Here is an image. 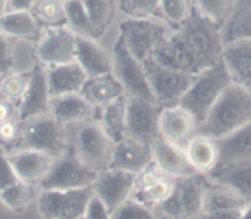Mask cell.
<instances>
[{
    "mask_svg": "<svg viewBox=\"0 0 251 219\" xmlns=\"http://www.w3.org/2000/svg\"><path fill=\"white\" fill-rule=\"evenodd\" d=\"M251 121V93L231 83L214 102L196 134L221 139Z\"/></svg>",
    "mask_w": 251,
    "mask_h": 219,
    "instance_id": "1",
    "label": "cell"
},
{
    "mask_svg": "<svg viewBox=\"0 0 251 219\" xmlns=\"http://www.w3.org/2000/svg\"><path fill=\"white\" fill-rule=\"evenodd\" d=\"M175 33L195 59L200 72L222 61L226 45L222 27L196 10H191Z\"/></svg>",
    "mask_w": 251,
    "mask_h": 219,
    "instance_id": "2",
    "label": "cell"
},
{
    "mask_svg": "<svg viewBox=\"0 0 251 219\" xmlns=\"http://www.w3.org/2000/svg\"><path fill=\"white\" fill-rule=\"evenodd\" d=\"M231 83L230 74L222 59L195 75L194 81L181 98L180 106L187 110L195 117L197 124H200Z\"/></svg>",
    "mask_w": 251,
    "mask_h": 219,
    "instance_id": "3",
    "label": "cell"
},
{
    "mask_svg": "<svg viewBox=\"0 0 251 219\" xmlns=\"http://www.w3.org/2000/svg\"><path fill=\"white\" fill-rule=\"evenodd\" d=\"M207 184L208 180L202 174L174 179L171 195L154 211L165 219H201Z\"/></svg>",
    "mask_w": 251,
    "mask_h": 219,
    "instance_id": "4",
    "label": "cell"
},
{
    "mask_svg": "<svg viewBox=\"0 0 251 219\" xmlns=\"http://www.w3.org/2000/svg\"><path fill=\"white\" fill-rule=\"evenodd\" d=\"M15 149H33L58 158L67 150L66 129L50 112L33 117L21 122Z\"/></svg>",
    "mask_w": 251,
    "mask_h": 219,
    "instance_id": "5",
    "label": "cell"
},
{
    "mask_svg": "<svg viewBox=\"0 0 251 219\" xmlns=\"http://www.w3.org/2000/svg\"><path fill=\"white\" fill-rule=\"evenodd\" d=\"M99 172L84 165L73 149H67L55 158L52 168L40 182L41 190H78L91 187L95 184Z\"/></svg>",
    "mask_w": 251,
    "mask_h": 219,
    "instance_id": "6",
    "label": "cell"
},
{
    "mask_svg": "<svg viewBox=\"0 0 251 219\" xmlns=\"http://www.w3.org/2000/svg\"><path fill=\"white\" fill-rule=\"evenodd\" d=\"M93 186L78 190H41L37 209L43 219H80L93 197Z\"/></svg>",
    "mask_w": 251,
    "mask_h": 219,
    "instance_id": "7",
    "label": "cell"
},
{
    "mask_svg": "<svg viewBox=\"0 0 251 219\" xmlns=\"http://www.w3.org/2000/svg\"><path fill=\"white\" fill-rule=\"evenodd\" d=\"M115 146L99 122H83L75 134L73 151L84 165L101 172L108 169Z\"/></svg>",
    "mask_w": 251,
    "mask_h": 219,
    "instance_id": "8",
    "label": "cell"
},
{
    "mask_svg": "<svg viewBox=\"0 0 251 219\" xmlns=\"http://www.w3.org/2000/svg\"><path fill=\"white\" fill-rule=\"evenodd\" d=\"M154 100L160 107L180 105L181 98L194 81V74L165 68L151 58L143 62Z\"/></svg>",
    "mask_w": 251,
    "mask_h": 219,
    "instance_id": "9",
    "label": "cell"
},
{
    "mask_svg": "<svg viewBox=\"0 0 251 219\" xmlns=\"http://www.w3.org/2000/svg\"><path fill=\"white\" fill-rule=\"evenodd\" d=\"M112 59L113 74L122 84L126 95L155 101L143 63L129 52L121 36H118L113 46Z\"/></svg>",
    "mask_w": 251,
    "mask_h": 219,
    "instance_id": "10",
    "label": "cell"
},
{
    "mask_svg": "<svg viewBox=\"0 0 251 219\" xmlns=\"http://www.w3.org/2000/svg\"><path fill=\"white\" fill-rule=\"evenodd\" d=\"M129 52L139 62H146L168 37L164 26L148 19H129L120 24V35Z\"/></svg>",
    "mask_w": 251,
    "mask_h": 219,
    "instance_id": "11",
    "label": "cell"
},
{
    "mask_svg": "<svg viewBox=\"0 0 251 219\" xmlns=\"http://www.w3.org/2000/svg\"><path fill=\"white\" fill-rule=\"evenodd\" d=\"M161 108L155 101L127 96V137L151 146L161 138L159 132Z\"/></svg>",
    "mask_w": 251,
    "mask_h": 219,
    "instance_id": "12",
    "label": "cell"
},
{
    "mask_svg": "<svg viewBox=\"0 0 251 219\" xmlns=\"http://www.w3.org/2000/svg\"><path fill=\"white\" fill-rule=\"evenodd\" d=\"M76 33L69 26L46 27L38 38L36 54L43 66L53 67L75 62Z\"/></svg>",
    "mask_w": 251,
    "mask_h": 219,
    "instance_id": "13",
    "label": "cell"
},
{
    "mask_svg": "<svg viewBox=\"0 0 251 219\" xmlns=\"http://www.w3.org/2000/svg\"><path fill=\"white\" fill-rule=\"evenodd\" d=\"M136 174L117 169H106L99 172L93 191L112 214L121 204L131 197Z\"/></svg>",
    "mask_w": 251,
    "mask_h": 219,
    "instance_id": "14",
    "label": "cell"
},
{
    "mask_svg": "<svg viewBox=\"0 0 251 219\" xmlns=\"http://www.w3.org/2000/svg\"><path fill=\"white\" fill-rule=\"evenodd\" d=\"M174 189V179L159 171L158 168L149 165L148 168L136 175L131 198L149 208H155L170 196Z\"/></svg>",
    "mask_w": 251,
    "mask_h": 219,
    "instance_id": "15",
    "label": "cell"
},
{
    "mask_svg": "<svg viewBox=\"0 0 251 219\" xmlns=\"http://www.w3.org/2000/svg\"><path fill=\"white\" fill-rule=\"evenodd\" d=\"M50 95L47 84V69L36 64L30 69V79L23 100L18 105L20 122L50 112Z\"/></svg>",
    "mask_w": 251,
    "mask_h": 219,
    "instance_id": "16",
    "label": "cell"
},
{
    "mask_svg": "<svg viewBox=\"0 0 251 219\" xmlns=\"http://www.w3.org/2000/svg\"><path fill=\"white\" fill-rule=\"evenodd\" d=\"M197 126L195 117L180 105L161 108L159 132L161 138L170 143L183 148L196 134Z\"/></svg>",
    "mask_w": 251,
    "mask_h": 219,
    "instance_id": "17",
    "label": "cell"
},
{
    "mask_svg": "<svg viewBox=\"0 0 251 219\" xmlns=\"http://www.w3.org/2000/svg\"><path fill=\"white\" fill-rule=\"evenodd\" d=\"M6 154L19 179L31 186L40 185L55 160L53 156L33 149H15Z\"/></svg>",
    "mask_w": 251,
    "mask_h": 219,
    "instance_id": "18",
    "label": "cell"
},
{
    "mask_svg": "<svg viewBox=\"0 0 251 219\" xmlns=\"http://www.w3.org/2000/svg\"><path fill=\"white\" fill-rule=\"evenodd\" d=\"M153 164V153L151 144L126 137L116 143L112 159L108 169L125 170L132 174H139Z\"/></svg>",
    "mask_w": 251,
    "mask_h": 219,
    "instance_id": "19",
    "label": "cell"
},
{
    "mask_svg": "<svg viewBox=\"0 0 251 219\" xmlns=\"http://www.w3.org/2000/svg\"><path fill=\"white\" fill-rule=\"evenodd\" d=\"M206 177L213 184L230 189L246 204L251 203V160L218 164Z\"/></svg>",
    "mask_w": 251,
    "mask_h": 219,
    "instance_id": "20",
    "label": "cell"
},
{
    "mask_svg": "<svg viewBox=\"0 0 251 219\" xmlns=\"http://www.w3.org/2000/svg\"><path fill=\"white\" fill-rule=\"evenodd\" d=\"M153 163L159 171L171 179L199 174L186 156L185 150L176 144L159 138L151 143Z\"/></svg>",
    "mask_w": 251,
    "mask_h": 219,
    "instance_id": "21",
    "label": "cell"
},
{
    "mask_svg": "<svg viewBox=\"0 0 251 219\" xmlns=\"http://www.w3.org/2000/svg\"><path fill=\"white\" fill-rule=\"evenodd\" d=\"M223 59L231 81L251 93V38H239L224 45Z\"/></svg>",
    "mask_w": 251,
    "mask_h": 219,
    "instance_id": "22",
    "label": "cell"
},
{
    "mask_svg": "<svg viewBox=\"0 0 251 219\" xmlns=\"http://www.w3.org/2000/svg\"><path fill=\"white\" fill-rule=\"evenodd\" d=\"M75 62L88 78L113 73L112 57L96 42L95 38L76 35Z\"/></svg>",
    "mask_w": 251,
    "mask_h": 219,
    "instance_id": "23",
    "label": "cell"
},
{
    "mask_svg": "<svg viewBox=\"0 0 251 219\" xmlns=\"http://www.w3.org/2000/svg\"><path fill=\"white\" fill-rule=\"evenodd\" d=\"M151 58L155 63L160 64L165 68L194 74V75L200 73L196 62L192 58L190 52L186 49L185 46L182 45L180 38L176 36V33H174L173 36H168L156 47Z\"/></svg>",
    "mask_w": 251,
    "mask_h": 219,
    "instance_id": "24",
    "label": "cell"
},
{
    "mask_svg": "<svg viewBox=\"0 0 251 219\" xmlns=\"http://www.w3.org/2000/svg\"><path fill=\"white\" fill-rule=\"evenodd\" d=\"M47 84L50 98L80 94L88 75L76 62L47 67Z\"/></svg>",
    "mask_w": 251,
    "mask_h": 219,
    "instance_id": "25",
    "label": "cell"
},
{
    "mask_svg": "<svg viewBox=\"0 0 251 219\" xmlns=\"http://www.w3.org/2000/svg\"><path fill=\"white\" fill-rule=\"evenodd\" d=\"M94 108L81 94L57 96L50 102V114L64 127L85 122L93 115Z\"/></svg>",
    "mask_w": 251,
    "mask_h": 219,
    "instance_id": "26",
    "label": "cell"
},
{
    "mask_svg": "<svg viewBox=\"0 0 251 219\" xmlns=\"http://www.w3.org/2000/svg\"><path fill=\"white\" fill-rule=\"evenodd\" d=\"M80 94L94 107H103L116 98L126 95V91L117 76L113 73H108L86 79Z\"/></svg>",
    "mask_w": 251,
    "mask_h": 219,
    "instance_id": "27",
    "label": "cell"
},
{
    "mask_svg": "<svg viewBox=\"0 0 251 219\" xmlns=\"http://www.w3.org/2000/svg\"><path fill=\"white\" fill-rule=\"evenodd\" d=\"M191 167L199 174L208 175L219 161L218 146L216 139L202 134H195L183 146Z\"/></svg>",
    "mask_w": 251,
    "mask_h": 219,
    "instance_id": "28",
    "label": "cell"
},
{
    "mask_svg": "<svg viewBox=\"0 0 251 219\" xmlns=\"http://www.w3.org/2000/svg\"><path fill=\"white\" fill-rule=\"evenodd\" d=\"M216 143L219 153L218 164L251 160V121L229 136L217 139Z\"/></svg>",
    "mask_w": 251,
    "mask_h": 219,
    "instance_id": "29",
    "label": "cell"
},
{
    "mask_svg": "<svg viewBox=\"0 0 251 219\" xmlns=\"http://www.w3.org/2000/svg\"><path fill=\"white\" fill-rule=\"evenodd\" d=\"M99 124L113 143H118L127 137V95L116 98L101 107Z\"/></svg>",
    "mask_w": 251,
    "mask_h": 219,
    "instance_id": "30",
    "label": "cell"
},
{
    "mask_svg": "<svg viewBox=\"0 0 251 219\" xmlns=\"http://www.w3.org/2000/svg\"><path fill=\"white\" fill-rule=\"evenodd\" d=\"M38 25L31 11L8 10L0 16V33L8 37L35 38L38 35Z\"/></svg>",
    "mask_w": 251,
    "mask_h": 219,
    "instance_id": "31",
    "label": "cell"
},
{
    "mask_svg": "<svg viewBox=\"0 0 251 219\" xmlns=\"http://www.w3.org/2000/svg\"><path fill=\"white\" fill-rule=\"evenodd\" d=\"M246 206V202L230 189L208 181L204 191L203 213L229 209H245Z\"/></svg>",
    "mask_w": 251,
    "mask_h": 219,
    "instance_id": "32",
    "label": "cell"
},
{
    "mask_svg": "<svg viewBox=\"0 0 251 219\" xmlns=\"http://www.w3.org/2000/svg\"><path fill=\"white\" fill-rule=\"evenodd\" d=\"M224 42L251 38V0H238L233 13L222 27Z\"/></svg>",
    "mask_w": 251,
    "mask_h": 219,
    "instance_id": "33",
    "label": "cell"
},
{
    "mask_svg": "<svg viewBox=\"0 0 251 219\" xmlns=\"http://www.w3.org/2000/svg\"><path fill=\"white\" fill-rule=\"evenodd\" d=\"M31 13L38 24H43L46 27L67 25L66 8L62 0H37Z\"/></svg>",
    "mask_w": 251,
    "mask_h": 219,
    "instance_id": "34",
    "label": "cell"
},
{
    "mask_svg": "<svg viewBox=\"0 0 251 219\" xmlns=\"http://www.w3.org/2000/svg\"><path fill=\"white\" fill-rule=\"evenodd\" d=\"M67 15V25L76 33V35L86 36V37L98 38L99 35L94 28L88 13L84 8L81 0H66L64 1Z\"/></svg>",
    "mask_w": 251,
    "mask_h": 219,
    "instance_id": "35",
    "label": "cell"
},
{
    "mask_svg": "<svg viewBox=\"0 0 251 219\" xmlns=\"http://www.w3.org/2000/svg\"><path fill=\"white\" fill-rule=\"evenodd\" d=\"M28 79H30V71L25 73L9 72L3 74L0 78V98L13 105H19L27 89Z\"/></svg>",
    "mask_w": 251,
    "mask_h": 219,
    "instance_id": "36",
    "label": "cell"
},
{
    "mask_svg": "<svg viewBox=\"0 0 251 219\" xmlns=\"http://www.w3.org/2000/svg\"><path fill=\"white\" fill-rule=\"evenodd\" d=\"M89 19L99 37L111 25L115 16V8L112 0H81Z\"/></svg>",
    "mask_w": 251,
    "mask_h": 219,
    "instance_id": "37",
    "label": "cell"
},
{
    "mask_svg": "<svg viewBox=\"0 0 251 219\" xmlns=\"http://www.w3.org/2000/svg\"><path fill=\"white\" fill-rule=\"evenodd\" d=\"M238 0H195V10L221 27L233 13Z\"/></svg>",
    "mask_w": 251,
    "mask_h": 219,
    "instance_id": "38",
    "label": "cell"
},
{
    "mask_svg": "<svg viewBox=\"0 0 251 219\" xmlns=\"http://www.w3.org/2000/svg\"><path fill=\"white\" fill-rule=\"evenodd\" d=\"M35 198L33 186L20 181L0 194V202L13 212L24 211Z\"/></svg>",
    "mask_w": 251,
    "mask_h": 219,
    "instance_id": "39",
    "label": "cell"
},
{
    "mask_svg": "<svg viewBox=\"0 0 251 219\" xmlns=\"http://www.w3.org/2000/svg\"><path fill=\"white\" fill-rule=\"evenodd\" d=\"M111 219H158V216L153 208L129 197L111 214Z\"/></svg>",
    "mask_w": 251,
    "mask_h": 219,
    "instance_id": "40",
    "label": "cell"
},
{
    "mask_svg": "<svg viewBox=\"0 0 251 219\" xmlns=\"http://www.w3.org/2000/svg\"><path fill=\"white\" fill-rule=\"evenodd\" d=\"M160 13L177 30L185 23L191 10L186 0H160Z\"/></svg>",
    "mask_w": 251,
    "mask_h": 219,
    "instance_id": "41",
    "label": "cell"
},
{
    "mask_svg": "<svg viewBox=\"0 0 251 219\" xmlns=\"http://www.w3.org/2000/svg\"><path fill=\"white\" fill-rule=\"evenodd\" d=\"M121 10L134 19H147L160 11V0H121Z\"/></svg>",
    "mask_w": 251,
    "mask_h": 219,
    "instance_id": "42",
    "label": "cell"
},
{
    "mask_svg": "<svg viewBox=\"0 0 251 219\" xmlns=\"http://www.w3.org/2000/svg\"><path fill=\"white\" fill-rule=\"evenodd\" d=\"M20 181L21 180L19 179L11 167L6 151L0 148V194Z\"/></svg>",
    "mask_w": 251,
    "mask_h": 219,
    "instance_id": "43",
    "label": "cell"
},
{
    "mask_svg": "<svg viewBox=\"0 0 251 219\" xmlns=\"http://www.w3.org/2000/svg\"><path fill=\"white\" fill-rule=\"evenodd\" d=\"M20 138V123L14 119L0 123V144L4 148H16Z\"/></svg>",
    "mask_w": 251,
    "mask_h": 219,
    "instance_id": "44",
    "label": "cell"
},
{
    "mask_svg": "<svg viewBox=\"0 0 251 219\" xmlns=\"http://www.w3.org/2000/svg\"><path fill=\"white\" fill-rule=\"evenodd\" d=\"M85 219H111V213L107 209V207L103 204V202L96 196L95 194L89 201L88 207H86L85 214H84Z\"/></svg>",
    "mask_w": 251,
    "mask_h": 219,
    "instance_id": "45",
    "label": "cell"
},
{
    "mask_svg": "<svg viewBox=\"0 0 251 219\" xmlns=\"http://www.w3.org/2000/svg\"><path fill=\"white\" fill-rule=\"evenodd\" d=\"M13 67V53L10 43L6 40V36L0 35V73L6 74L11 72Z\"/></svg>",
    "mask_w": 251,
    "mask_h": 219,
    "instance_id": "46",
    "label": "cell"
},
{
    "mask_svg": "<svg viewBox=\"0 0 251 219\" xmlns=\"http://www.w3.org/2000/svg\"><path fill=\"white\" fill-rule=\"evenodd\" d=\"M244 209H229V211H217L203 213L201 219H241Z\"/></svg>",
    "mask_w": 251,
    "mask_h": 219,
    "instance_id": "47",
    "label": "cell"
},
{
    "mask_svg": "<svg viewBox=\"0 0 251 219\" xmlns=\"http://www.w3.org/2000/svg\"><path fill=\"white\" fill-rule=\"evenodd\" d=\"M37 0H9L8 10L31 11Z\"/></svg>",
    "mask_w": 251,
    "mask_h": 219,
    "instance_id": "48",
    "label": "cell"
},
{
    "mask_svg": "<svg viewBox=\"0 0 251 219\" xmlns=\"http://www.w3.org/2000/svg\"><path fill=\"white\" fill-rule=\"evenodd\" d=\"M14 106L15 105H13V103L8 102V101L1 100V98H0V123L13 119Z\"/></svg>",
    "mask_w": 251,
    "mask_h": 219,
    "instance_id": "49",
    "label": "cell"
},
{
    "mask_svg": "<svg viewBox=\"0 0 251 219\" xmlns=\"http://www.w3.org/2000/svg\"><path fill=\"white\" fill-rule=\"evenodd\" d=\"M9 8V0H0V16L5 14Z\"/></svg>",
    "mask_w": 251,
    "mask_h": 219,
    "instance_id": "50",
    "label": "cell"
},
{
    "mask_svg": "<svg viewBox=\"0 0 251 219\" xmlns=\"http://www.w3.org/2000/svg\"><path fill=\"white\" fill-rule=\"evenodd\" d=\"M241 219H251V203H249L245 207V209L243 212V218Z\"/></svg>",
    "mask_w": 251,
    "mask_h": 219,
    "instance_id": "51",
    "label": "cell"
},
{
    "mask_svg": "<svg viewBox=\"0 0 251 219\" xmlns=\"http://www.w3.org/2000/svg\"><path fill=\"white\" fill-rule=\"evenodd\" d=\"M80 219H85V218H84V217H83V218H80Z\"/></svg>",
    "mask_w": 251,
    "mask_h": 219,
    "instance_id": "52",
    "label": "cell"
},
{
    "mask_svg": "<svg viewBox=\"0 0 251 219\" xmlns=\"http://www.w3.org/2000/svg\"><path fill=\"white\" fill-rule=\"evenodd\" d=\"M62 1H66V0H62Z\"/></svg>",
    "mask_w": 251,
    "mask_h": 219,
    "instance_id": "53",
    "label": "cell"
}]
</instances>
